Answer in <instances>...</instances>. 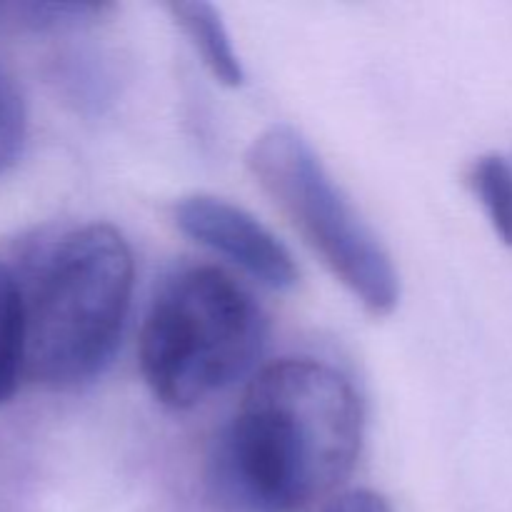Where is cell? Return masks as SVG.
Returning a JSON list of instances; mask_svg holds the SVG:
<instances>
[{
  "label": "cell",
  "mask_w": 512,
  "mask_h": 512,
  "mask_svg": "<svg viewBox=\"0 0 512 512\" xmlns=\"http://www.w3.org/2000/svg\"><path fill=\"white\" fill-rule=\"evenodd\" d=\"M363 405L333 365L283 358L250 380L215 435L208 488L235 512H300L335 493L358 463Z\"/></svg>",
  "instance_id": "obj_1"
},
{
  "label": "cell",
  "mask_w": 512,
  "mask_h": 512,
  "mask_svg": "<svg viewBox=\"0 0 512 512\" xmlns=\"http://www.w3.org/2000/svg\"><path fill=\"white\" fill-rule=\"evenodd\" d=\"M133 275L130 245L113 225L93 223L63 235L25 290V375L53 390L98 380L123 338Z\"/></svg>",
  "instance_id": "obj_2"
},
{
  "label": "cell",
  "mask_w": 512,
  "mask_h": 512,
  "mask_svg": "<svg viewBox=\"0 0 512 512\" xmlns=\"http://www.w3.org/2000/svg\"><path fill=\"white\" fill-rule=\"evenodd\" d=\"M268 343V318L233 275L193 265L155 293L138 338L145 385L160 405L190 410L243 380Z\"/></svg>",
  "instance_id": "obj_3"
},
{
  "label": "cell",
  "mask_w": 512,
  "mask_h": 512,
  "mask_svg": "<svg viewBox=\"0 0 512 512\" xmlns=\"http://www.w3.org/2000/svg\"><path fill=\"white\" fill-rule=\"evenodd\" d=\"M250 173L333 278L375 318L400 303L393 258L293 125H273L245 155Z\"/></svg>",
  "instance_id": "obj_4"
},
{
  "label": "cell",
  "mask_w": 512,
  "mask_h": 512,
  "mask_svg": "<svg viewBox=\"0 0 512 512\" xmlns=\"http://www.w3.org/2000/svg\"><path fill=\"white\" fill-rule=\"evenodd\" d=\"M173 220L190 240L228 258L265 288L290 290L298 283L300 273L290 250L240 205L193 193L175 203Z\"/></svg>",
  "instance_id": "obj_5"
},
{
  "label": "cell",
  "mask_w": 512,
  "mask_h": 512,
  "mask_svg": "<svg viewBox=\"0 0 512 512\" xmlns=\"http://www.w3.org/2000/svg\"><path fill=\"white\" fill-rule=\"evenodd\" d=\"M168 13L218 83L225 88H240L245 83L243 60L225 28L223 15L213 3L175 0L168 5Z\"/></svg>",
  "instance_id": "obj_6"
},
{
  "label": "cell",
  "mask_w": 512,
  "mask_h": 512,
  "mask_svg": "<svg viewBox=\"0 0 512 512\" xmlns=\"http://www.w3.org/2000/svg\"><path fill=\"white\" fill-rule=\"evenodd\" d=\"M28 313L25 288L8 265L0 263V405L8 403L25 375Z\"/></svg>",
  "instance_id": "obj_7"
},
{
  "label": "cell",
  "mask_w": 512,
  "mask_h": 512,
  "mask_svg": "<svg viewBox=\"0 0 512 512\" xmlns=\"http://www.w3.org/2000/svg\"><path fill=\"white\" fill-rule=\"evenodd\" d=\"M468 183L500 243L512 248V160L500 153L480 155L470 165Z\"/></svg>",
  "instance_id": "obj_8"
},
{
  "label": "cell",
  "mask_w": 512,
  "mask_h": 512,
  "mask_svg": "<svg viewBox=\"0 0 512 512\" xmlns=\"http://www.w3.org/2000/svg\"><path fill=\"white\" fill-rule=\"evenodd\" d=\"M28 138V113L15 80L0 70V173L20 158Z\"/></svg>",
  "instance_id": "obj_9"
},
{
  "label": "cell",
  "mask_w": 512,
  "mask_h": 512,
  "mask_svg": "<svg viewBox=\"0 0 512 512\" xmlns=\"http://www.w3.org/2000/svg\"><path fill=\"white\" fill-rule=\"evenodd\" d=\"M323 512H390V505L373 490H353L335 498Z\"/></svg>",
  "instance_id": "obj_10"
},
{
  "label": "cell",
  "mask_w": 512,
  "mask_h": 512,
  "mask_svg": "<svg viewBox=\"0 0 512 512\" xmlns=\"http://www.w3.org/2000/svg\"><path fill=\"white\" fill-rule=\"evenodd\" d=\"M510 160H512V158H510Z\"/></svg>",
  "instance_id": "obj_11"
}]
</instances>
